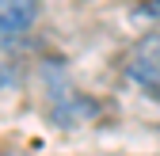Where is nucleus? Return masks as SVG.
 <instances>
[{
	"mask_svg": "<svg viewBox=\"0 0 160 156\" xmlns=\"http://www.w3.org/2000/svg\"><path fill=\"white\" fill-rule=\"evenodd\" d=\"M126 76L145 88L149 95H160V31L145 34L141 42H137L126 57Z\"/></svg>",
	"mask_w": 160,
	"mask_h": 156,
	"instance_id": "obj_1",
	"label": "nucleus"
},
{
	"mask_svg": "<svg viewBox=\"0 0 160 156\" xmlns=\"http://www.w3.org/2000/svg\"><path fill=\"white\" fill-rule=\"evenodd\" d=\"M99 114V107L92 103V99H84V95H69V99H61V103H53L50 107V118L57 122V126H65V129H72V126H84V122H92Z\"/></svg>",
	"mask_w": 160,
	"mask_h": 156,
	"instance_id": "obj_2",
	"label": "nucleus"
},
{
	"mask_svg": "<svg viewBox=\"0 0 160 156\" xmlns=\"http://www.w3.org/2000/svg\"><path fill=\"white\" fill-rule=\"evenodd\" d=\"M38 19V0H0V27L23 34Z\"/></svg>",
	"mask_w": 160,
	"mask_h": 156,
	"instance_id": "obj_3",
	"label": "nucleus"
},
{
	"mask_svg": "<svg viewBox=\"0 0 160 156\" xmlns=\"http://www.w3.org/2000/svg\"><path fill=\"white\" fill-rule=\"evenodd\" d=\"M133 19L137 23H152V19H160V0H145V4L133 8Z\"/></svg>",
	"mask_w": 160,
	"mask_h": 156,
	"instance_id": "obj_4",
	"label": "nucleus"
},
{
	"mask_svg": "<svg viewBox=\"0 0 160 156\" xmlns=\"http://www.w3.org/2000/svg\"><path fill=\"white\" fill-rule=\"evenodd\" d=\"M15 80H19V76H15V69H12L8 61H0V91H8Z\"/></svg>",
	"mask_w": 160,
	"mask_h": 156,
	"instance_id": "obj_5",
	"label": "nucleus"
},
{
	"mask_svg": "<svg viewBox=\"0 0 160 156\" xmlns=\"http://www.w3.org/2000/svg\"><path fill=\"white\" fill-rule=\"evenodd\" d=\"M15 42H19V34L8 31V27H0V50H8V46H15Z\"/></svg>",
	"mask_w": 160,
	"mask_h": 156,
	"instance_id": "obj_6",
	"label": "nucleus"
}]
</instances>
